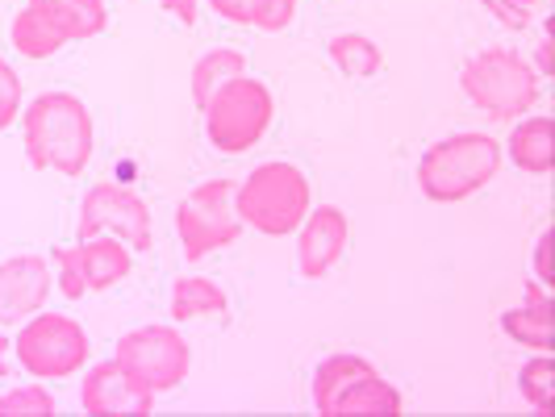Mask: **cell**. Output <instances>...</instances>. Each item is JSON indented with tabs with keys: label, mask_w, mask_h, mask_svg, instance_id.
I'll use <instances>...</instances> for the list:
<instances>
[{
	"label": "cell",
	"mask_w": 555,
	"mask_h": 417,
	"mask_svg": "<svg viewBox=\"0 0 555 417\" xmlns=\"http://www.w3.org/2000/svg\"><path fill=\"white\" fill-rule=\"evenodd\" d=\"M372 367H376V363L356 355V351L326 355V360L318 363V372H313V409H318L322 417H331L338 392L347 389V385H356L363 372H372Z\"/></svg>",
	"instance_id": "d6986e66"
},
{
	"label": "cell",
	"mask_w": 555,
	"mask_h": 417,
	"mask_svg": "<svg viewBox=\"0 0 555 417\" xmlns=\"http://www.w3.org/2000/svg\"><path fill=\"white\" fill-rule=\"evenodd\" d=\"M493 17H498L505 29H527L530 26V9H534V0H480Z\"/></svg>",
	"instance_id": "83f0119b"
},
{
	"label": "cell",
	"mask_w": 555,
	"mask_h": 417,
	"mask_svg": "<svg viewBox=\"0 0 555 417\" xmlns=\"http://www.w3.org/2000/svg\"><path fill=\"white\" fill-rule=\"evenodd\" d=\"M309 180L297 164H263L255 167L243 184H234V213L247 230L268 238H284L309 213Z\"/></svg>",
	"instance_id": "277c9868"
},
{
	"label": "cell",
	"mask_w": 555,
	"mask_h": 417,
	"mask_svg": "<svg viewBox=\"0 0 555 417\" xmlns=\"http://www.w3.org/2000/svg\"><path fill=\"white\" fill-rule=\"evenodd\" d=\"M26 159L38 171H59L80 180L92 159V113L76 92H42L22 109Z\"/></svg>",
	"instance_id": "6da1fadb"
},
{
	"label": "cell",
	"mask_w": 555,
	"mask_h": 417,
	"mask_svg": "<svg viewBox=\"0 0 555 417\" xmlns=\"http://www.w3.org/2000/svg\"><path fill=\"white\" fill-rule=\"evenodd\" d=\"M80 409L96 417H146L155 409V392L117 360L88 367L80 385Z\"/></svg>",
	"instance_id": "30bf717a"
},
{
	"label": "cell",
	"mask_w": 555,
	"mask_h": 417,
	"mask_svg": "<svg viewBox=\"0 0 555 417\" xmlns=\"http://www.w3.org/2000/svg\"><path fill=\"white\" fill-rule=\"evenodd\" d=\"M547 247H552V243H547V234H543L539 247H534V279L552 288V259H547Z\"/></svg>",
	"instance_id": "f546056e"
},
{
	"label": "cell",
	"mask_w": 555,
	"mask_h": 417,
	"mask_svg": "<svg viewBox=\"0 0 555 417\" xmlns=\"http://www.w3.org/2000/svg\"><path fill=\"white\" fill-rule=\"evenodd\" d=\"M51 263H55L59 292H63V297H72V301H83V297H88V288H83L80 250H76V247H55V250H51Z\"/></svg>",
	"instance_id": "d4e9b609"
},
{
	"label": "cell",
	"mask_w": 555,
	"mask_h": 417,
	"mask_svg": "<svg viewBox=\"0 0 555 417\" xmlns=\"http://www.w3.org/2000/svg\"><path fill=\"white\" fill-rule=\"evenodd\" d=\"M17 363L34 380H67L88 367V330L67 313H34L22 322V334L13 342Z\"/></svg>",
	"instance_id": "52a82bcc"
},
{
	"label": "cell",
	"mask_w": 555,
	"mask_h": 417,
	"mask_svg": "<svg viewBox=\"0 0 555 417\" xmlns=\"http://www.w3.org/2000/svg\"><path fill=\"white\" fill-rule=\"evenodd\" d=\"M9 351H13V342L0 334V380H4V376H9V367H13V363H9Z\"/></svg>",
	"instance_id": "1f68e13d"
},
{
	"label": "cell",
	"mask_w": 555,
	"mask_h": 417,
	"mask_svg": "<svg viewBox=\"0 0 555 417\" xmlns=\"http://www.w3.org/2000/svg\"><path fill=\"white\" fill-rule=\"evenodd\" d=\"M34 9H42L51 22H59V29L72 38V42H88L96 38L109 13H105V0H29Z\"/></svg>",
	"instance_id": "ffe728a7"
},
{
	"label": "cell",
	"mask_w": 555,
	"mask_h": 417,
	"mask_svg": "<svg viewBox=\"0 0 555 417\" xmlns=\"http://www.w3.org/2000/svg\"><path fill=\"white\" fill-rule=\"evenodd\" d=\"M55 414V396L42 385H22L0 396V417H51Z\"/></svg>",
	"instance_id": "cb8c5ba5"
},
{
	"label": "cell",
	"mask_w": 555,
	"mask_h": 417,
	"mask_svg": "<svg viewBox=\"0 0 555 417\" xmlns=\"http://www.w3.org/2000/svg\"><path fill=\"white\" fill-rule=\"evenodd\" d=\"M297 22V0H255L250 4V26L263 34H280Z\"/></svg>",
	"instance_id": "484cf974"
},
{
	"label": "cell",
	"mask_w": 555,
	"mask_h": 417,
	"mask_svg": "<svg viewBox=\"0 0 555 417\" xmlns=\"http://www.w3.org/2000/svg\"><path fill=\"white\" fill-rule=\"evenodd\" d=\"M243 71H247V55H243V51H234V47H214V51H205V55L193 63V76H189L196 109H205V101H209L225 80H234V76H243Z\"/></svg>",
	"instance_id": "44dd1931"
},
{
	"label": "cell",
	"mask_w": 555,
	"mask_h": 417,
	"mask_svg": "<svg viewBox=\"0 0 555 417\" xmlns=\"http://www.w3.org/2000/svg\"><path fill=\"white\" fill-rule=\"evenodd\" d=\"M460 88L493 121H518L539 105L543 76L514 47H489V51H476L460 67Z\"/></svg>",
	"instance_id": "3957f363"
},
{
	"label": "cell",
	"mask_w": 555,
	"mask_h": 417,
	"mask_svg": "<svg viewBox=\"0 0 555 417\" xmlns=\"http://www.w3.org/2000/svg\"><path fill=\"white\" fill-rule=\"evenodd\" d=\"M250 4L255 0H209V9L225 22H234V26H250Z\"/></svg>",
	"instance_id": "f1b7e54d"
},
{
	"label": "cell",
	"mask_w": 555,
	"mask_h": 417,
	"mask_svg": "<svg viewBox=\"0 0 555 417\" xmlns=\"http://www.w3.org/2000/svg\"><path fill=\"white\" fill-rule=\"evenodd\" d=\"M55 288L51 259L42 255H13L0 263V326H22L47 305Z\"/></svg>",
	"instance_id": "8fae6325"
},
{
	"label": "cell",
	"mask_w": 555,
	"mask_h": 417,
	"mask_svg": "<svg viewBox=\"0 0 555 417\" xmlns=\"http://www.w3.org/2000/svg\"><path fill=\"white\" fill-rule=\"evenodd\" d=\"M76 234L92 238V234H113L130 250H151L155 243V225H151V209L139 193L121 188V184H92L88 196L80 200V218H76Z\"/></svg>",
	"instance_id": "9c48e42d"
},
{
	"label": "cell",
	"mask_w": 555,
	"mask_h": 417,
	"mask_svg": "<svg viewBox=\"0 0 555 417\" xmlns=\"http://www.w3.org/2000/svg\"><path fill=\"white\" fill-rule=\"evenodd\" d=\"M552 385H555L552 351H539V360L522 363V372H518V389H522V396H527L539 414L552 409Z\"/></svg>",
	"instance_id": "603a6c76"
},
{
	"label": "cell",
	"mask_w": 555,
	"mask_h": 417,
	"mask_svg": "<svg viewBox=\"0 0 555 417\" xmlns=\"http://www.w3.org/2000/svg\"><path fill=\"white\" fill-rule=\"evenodd\" d=\"M205 139L218 155H247L255 151L263 134L272 130L276 101L272 88L255 76H234L225 80L209 101H205Z\"/></svg>",
	"instance_id": "5b68a950"
},
{
	"label": "cell",
	"mask_w": 555,
	"mask_h": 417,
	"mask_svg": "<svg viewBox=\"0 0 555 417\" xmlns=\"http://www.w3.org/2000/svg\"><path fill=\"white\" fill-rule=\"evenodd\" d=\"M155 4H164L171 17H180L184 26H193V22H196V4H201V0H155Z\"/></svg>",
	"instance_id": "4dcf8cb0"
},
{
	"label": "cell",
	"mask_w": 555,
	"mask_h": 417,
	"mask_svg": "<svg viewBox=\"0 0 555 417\" xmlns=\"http://www.w3.org/2000/svg\"><path fill=\"white\" fill-rule=\"evenodd\" d=\"M351 414H401V392L372 367V372H363L356 385H347V389L338 392V401H334L331 417Z\"/></svg>",
	"instance_id": "ac0fdd59"
},
{
	"label": "cell",
	"mask_w": 555,
	"mask_h": 417,
	"mask_svg": "<svg viewBox=\"0 0 555 417\" xmlns=\"http://www.w3.org/2000/svg\"><path fill=\"white\" fill-rule=\"evenodd\" d=\"M347 238H351V222H347V213L338 205H322V209L309 205L306 222L297 225V263H301V276L306 279L331 276V268L343 259V250H347Z\"/></svg>",
	"instance_id": "7c38bea8"
},
{
	"label": "cell",
	"mask_w": 555,
	"mask_h": 417,
	"mask_svg": "<svg viewBox=\"0 0 555 417\" xmlns=\"http://www.w3.org/2000/svg\"><path fill=\"white\" fill-rule=\"evenodd\" d=\"M113 360L130 367L151 392H171L189 380L193 367V347L189 338L171 326H139L121 334L113 347Z\"/></svg>",
	"instance_id": "ba28073f"
},
{
	"label": "cell",
	"mask_w": 555,
	"mask_h": 417,
	"mask_svg": "<svg viewBox=\"0 0 555 417\" xmlns=\"http://www.w3.org/2000/svg\"><path fill=\"white\" fill-rule=\"evenodd\" d=\"M501 164H505V151L493 134H485V130L451 134V139H439L435 146L422 151L417 188L435 205H455V200H468L473 193H480L485 184H493Z\"/></svg>",
	"instance_id": "7a4b0ae2"
},
{
	"label": "cell",
	"mask_w": 555,
	"mask_h": 417,
	"mask_svg": "<svg viewBox=\"0 0 555 417\" xmlns=\"http://www.w3.org/2000/svg\"><path fill=\"white\" fill-rule=\"evenodd\" d=\"M501 151H509V164L518 171L547 175L552 171V117H518Z\"/></svg>",
	"instance_id": "9a60e30c"
},
{
	"label": "cell",
	"mask_w": 555,
	"mask_h": 417,
	"mask_svg": "<svg viewBox=\"0 0 555 417\" xmlns=\"http://www.w3.org/2000/svg\"><path fill=\"white\" fill-rule=\"evenodd\" d=\"M225 288L209 276H180L171 284V317L184 326L196 317H225Z\"/></svg>",
	"instance_id": "e0dca14e"
},
{
	"label": "cell",
	"mask_w": 555,
	"mask_h": 417,
	"mask_svg": "<svg viewBox=\"0 0 555 417\" xmlns=\"http://www.w3.org/2000/svg\"><path fill=\"white\" fill-rule=\"evenodd\" d=\"M80 250V263H83V288L88 292H105L113 284L134 272V259H130V247L113 234H92V238H80L76 243Z\"/></svg>",
	"instance_id": "5bb4252c"
},
{
	"label": "cell",
	"mask_w": 555,
	"mask_h": 417,
	"mask_svg": "<svg viewBox=\"0 0 555 417\" xmlns=\"http://www.w3.org/2000/svg\"><path fill=\"white\" fill-rule=\"evenodd\" d=\"M331 63L347 80H376L385 71V51L367 34H338L331 38Z\"/></svg>",
	"instance_id": "7402d4cb"
},
{
	"label": "cell",
	"mask_w": 555,
	"mask_h": 417,
	"mask_svg": "<svg viewBox=\"0 0 555 417\" xmlns=\"http://www.w3.org/2000/svg\"><path fill=\"white\" fill-rule=\"evenodd\" d=\"M501 330L509 334V342L527 347V351H552L555 330H552V297H547V284L530 279L527 284V301L509 313H501Z\"/></svg>",
	"instance_id": "4fadbf2b"
},
{
	"label": "cell",
	"mask_w": 555,
	"mask_h": 417,
	"mask_svg": "<svg viewBox=\"0 0 555 417\" xmlns=\"http://www.w3.org/2000/svg\"><path fill=\"white\" fill-rule=\"evenodd\" d=\"M9 42H13V51L22 58H51L59 55L72 38L59 29V22H51L42 9H34V4H26L17 17H13V26H9Z\"/></svg>",
	"instance_id": "2e32d148"
},
{
	"label": "cell",
	"mask_w": 555,
	"mask_h": 417,
	"mask_svg": "<svg viewBox=\"0 0 555 417\" xmlns=\"http://www.w3.org/2000/svg\"><path fill=\"white\" fill-rule=\"evenodd\" d=\"M243 222L234 213V180H205L176 205V238L189 263L209 259L214 250L238 243Z\"/></svg>",
	"instance_id": "8992f818"
},
{
	"label": "cell",
	"mask_w": 555,
	"mask_h": 417,
	"mask_svg": "<svg viewBox=\"0 0 555 417\" xmlns=\"http://www.w3.org/2000/svg\"><path fill=\"white\" fill-rule=\"evenodd\" d=\"M22 117V76L0 58V134Z\"/></svg>",
	"instance_id": "4316f807"
}]
</instances>
